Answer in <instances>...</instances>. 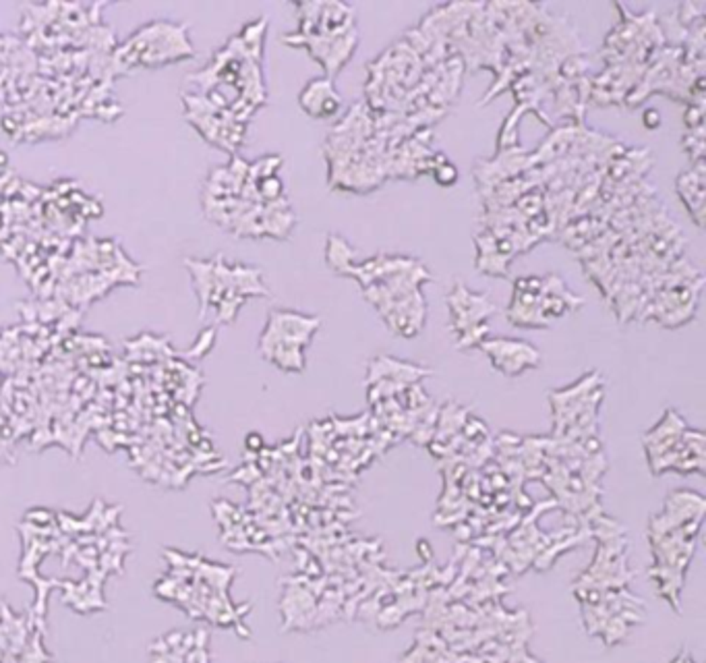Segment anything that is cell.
<instances>
[{
    "label": "cell",
    "instance_id": "obj_1",
    "mask_svg": "<svg viewBox=\"0 0 706 663\" xmlns=\"http://www.w3.org/2000/svg\"><path fill=\"white\" fill-rule=\"evenodd\" d=\"M193 56V46L187 37V25L153 21L135 31L118 50V66H160Z\"/></svg>",
    "mask_w": 706,
    "mask_h": 663
},
{
    "label": "cell",
    "instance_id": "obj_2",
    "mask_svg": "<svg viewBox=\"0 0 706 663\" xmlns=\"http://www.w3.org/2000/svg\"><path fill=\"white\" fill-rule=\"evenodd\" d=\"M319 326H321L319 317H309L296 311H271L259 340V351L265 359L282 348L305 351V346L311 342Z\"/></svg>",
    "mask_w": 706,
    "mask_h": 663
},
{
    "label": "cell",
    "instance_id": "obj_3",
    "mask_svg": "<svg viewBox=\"0 0 706 663\" xmlns=\"http://www.w3.org/2000/svg\"><path fill=\"white\" fill-rule=\"evenodd\" d=\"M284 41L290 44V46L307 48L311 52V56L317 62H321L323 71L332 79L352 58L354 48L359 44V33H356V27L346 31V33H342V35H321V33L303 35V33H294V35H286Z\"/></svg>",
    "mask_w": 706,
    "mask_h": 663
},
{
    "label": "cell",
    "instance_id": "obj_4",
    "mask_svg": "<svg viewBox=\"0 0 706 663\" xmlns=\"http://www.w3.org/2000/svg\"><path fill=\"white\" fill-rule=\"evenodd\" d=\"M481 348L487 353L493 367L508 377H518L520 373L541 365V353L518 338H485Z\"/></svg>",
    "mask_w": 706,
    "mask_h": 663
},
{
    "label": "cell",
    "instance_id": "obj_5",
    "mask_svg": "<svg viewBox=\"0 0 706 663\" xmlns=\"http://www.w3.org/2000/svg\"><path fill=\"white\" fill-rule=\"evenodd\" d=\"M448 305L452 313V330L458 338L479 326H485L487 317L497 309L487 295H475L460 280H456L452 292L448 295Z\"/></svg>",
    "mask_w": 706,
    "mask_h": 663
},
{
    "label": "cell",
    "instance_id": "obj_6",
    "mask_svg": "<svg viewBox=\"0 0 706 663\" xmlns=\"http://www.w3.org/2000/svg\"><path fill=\"white\" fill-rule=\"evenodd\" d=\"M298 104L313 118H330L340 112L342 97L330 77H317L303 87L298 93Z\"/></svg>",
    "mask_w": 706,
    "mask_h": 663
},
{
    "label": "cell",
    "instance_id": "obj_7",
    "mask_svg": "<svg viewBox=\"0 0 706 663\" xmlns=\"http://www.w3.org/2000/svg\"><path fill=\"white\" fill-rule=\"evenodd\" d=\"M682 201L686 203L688 212L703 228V209H705V166L696 162L690 170L682 172L676 185Z\"/></svg>",
    "mask_w": 706,
    "mask_h": 663
},
{
    "label": "cell",
    "instance_id": "obj_8",
    "mask_svg": "<svg viewBox=\"0 0 706 663\" xmlns=\"http://www.w3.org/2000/svg\"><path fill=\"white\" fill-rule=\"evenodd\" d=\"M479 245V257H477V268L489 276H508L510 274V259L502 257L495 247V236L491 232L479 234L477 236Z\"/></svg>",
    "mask_w": 706,
    "mask_h": 663
},
{
    "label": "cell",
    "instance_id": "obj_9",
    "mask_svg": "<svg viewBox=\"0 0 706 663\" xmlns=\"http://www.w3.org/2000/svg\"><path fill=\"white\" fill-rule=\"evenodd\" d=\"M325 259H327L332 270H336L338 274L348 276L350 268L354 265V249L342 236L330 234L327 236V247H325Z\"/></svg>",
    "mask_w": 706,
    "mask_h": 663
},
{
    "label": "cell",
    "instance_id": "obj_10",
    "mask_svg": "<svg viewBox=\"0 0 706 663\" xmlns=\"http://www.w3.org/2000/svg\"><path fill=\"white\" fill-rule=\"evenodd\" d=\"M257 193H259L261 203H274V201L284 199V185L278 174L267 176V178L257 180Z\"/></svg>",
    "mask_w": 706,
    "mask_h": 663
},
{
    "label": "cell",
    "instance_id": "obj_11",
    "mask_svg": "<svg viewBox=\"0 0 706 663\" xmlns=\"http://www.w3.org/2000/svg\"><path fill=\"white\" fill-rule=\"evenodd\" d=\"M684 145H686V151L692 153V160H694V162H703V149H705L703 127L690 131V133L684 137Z\"/></svg>",
    "mask_w": 706,
    "mask_h": 663
},
{
    "label": "cell",
    "instance_id": "obj_12",
    "mask_svg": "<svg viewBox=\"0 0 706 663\" xmlns=\"http://www.w3.org/2000/svg\"><path fill=\"white\" fill-rule=\"evenodd\" d=\"M431 174H433V178L437 180V185H443V187H452V185H456V180H458V168L452 164V162H443V164H437L433 170H431Z\"/></svg>",
    "mask_w": 706,
    "mask_h": 663
},
{
    "label": "cell",
    "instance_id": "obj_13",
    "mask_svg": "<svg viewBox=\"0 0 706 663\" xmlns=\"http://www.w3.org/2000/svg\"><path fill=\"white\" fill-rule=\"evenodd\" d=\"M703 114H705V108H703V102H692L690 106H688V110H686V124H688V129L690 131H694V129H698V127H703Z\"/></svg>",
    "mask_w": 706,
    "mask_h": 663
},
{
    "label": "cell",
    "instance_id": "obj_14",
    "mask_svg": "<svg viewBox=\"0 0 706 663\" xmlns=\"http://www.w3.org/2000/svg\"><path fill=\"white\" fill-rule=\"evenodd\" d=\"M642 124L649 129V131H655L659 124H661V112L657 108H647L642 112Z\"/></svg>",
    "mask_w": 706,
    "mask_h": 663
},
{
    "label": "cell",
    "instance_id": "obj_15",
    "mask_svg": "<svg viewBox=\"0 0 706 663\" xmlns=\"http://www.w3.org/2000/svg\"><path fill=\"white\" fill-rule=\"evenodd\" d=\"M245 446L249 448V450H261L263 448V438L259 436V433H249L247 436V442H245Z\"/></svg>",
    "mask_w": 706,
    "mask_h": 663
}]
</instances>
